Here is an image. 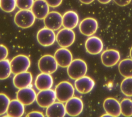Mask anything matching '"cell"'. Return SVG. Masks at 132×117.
I'll return each instance as SVG.
<instances>
[{
    "instance_id": "5b68a950",
    "label": "cell",
    "mask_w": 132,
    "mask_h": 117,
    "mask_svg": "<svg viewBox=\"0 0 132 117\" xmlns=\"http://www.w3.org/2000/svg\"><path fill=\"white\" fill-rule=\"evenodd\" d=\"M58 65L54 56L51 55L42 56L38 61V68L41 73L53 74L57 70Z\"/></svg>"
},
{
    "instance_id": "4dcf8cb0",
    "label": "cell",
    "mask_w": 132,
    "mask_h": 117,
    "mask_svg": "<svg viewBox=\"0 0 132 117\" xmlns=\"http://www.w3.org/2000/svg\"><path fill=\"white\" fill-rule=\"evenodd\" d=\"M8 55L7 48L3 44H0V61L6 59Z\"/></svg>"
},
{
    "instance_id": "7c38bea8",
    "label": "cell",
    "mask_w": 132,
    "mask_h": 117,
    "mask_svg": "<svg viewBox=\"0 0 132 117\" xmlns=\"http://www.w3.org/2000/svg\"><path fill=\"white\" fill-rule=\"evenodd\" d=\"M98 28L97 21L92 18H87L82 20L79 25L80 32L86 36L94 35Z\"/></svg>"
},
{
    "instance_id": "7a4b0ae2",
    "label": "cell",
    "mask_w": 132,
    "mask_h": 117,
    "mask_svg": "<svg viewBox=\"0 0 132 117\" xmlns=\"http://www.w3.org/2000/svg\"><path fill=\"white\" fill-rule=\"evenodd\" d=\"M56 99L62 103L66 102L74 96L75 90L73 85L67 81L59 83L55 88Z\"/></svg>"
},
{
    "instance_id": "836d02e7",
    "label": "cell",
    "mask_w": 132,
    "mask_h": 117,
    "mask_svg": "<svg viewBox=\"0 0 132 117\" xmlns=\"http://www.w3.org/2000/svg\"><path fill=\"white\" fill-rule=\"evenodd\" d=\"M26 116H28V117H36V116L43 117L44 115L41 112L37 111H31V112H30L29 113H28L26 115Z\"/></svg>"
},
{
    "instance_id": "44dd1931",
    "label": "cell",
    "mask_w": 132,
    "mask_h": 117,
    "mask_svg": "<svg viewBox=\"0 0 132 117\" xmlns=\"http://www.w3.org/2000/svg\"><path fill=\"white\" fill-rule=\"evenodd\" d=\"M66 114L65 105L60 102H55L46 108V115L48 117H63Z\"/></svg>"
},
{
    "instance_id": "52a82bcc",
    "label": "cell",
    "mask_w": 132,
    "mask_h": 117,
    "mask_svg": "<svg viewBox=\"0 0 132 117\" xmlns=\"http://www.w3.org/2000/svg\"><path fill=\"white\" fill-rule=\"evenodd\" d=\"M56 99L55 91L49 89L40 90L36 96V102L38 105L42 108H47L54 102Z\"/></svg>"
},
{
    "instance_id": "2e32d148",
    "label": "cell",
    "mask_w": 132,
    "mask_h": 117,
    "mask_svg": "<svg viewBox=\"0 0 132 117\" xmlns=\"http://www.w3.org/2000/svg\"><path fill=\"white\" fill-rule=\"evenodd\" d=\"M32 81V74L27 71L15 74L13 78V85L18 89L30 87Z\"/></svg>"
},
{
    "instance_id": "f35d334b",
    "label": "cell",
    "mask_w": 132,
    "mask_h": 117,
    "mask_svg": "<svg viewBox=\"0 0 132 117\" xmlns=\"http://www.w3.org/2000/svg\"><path fill=\"white\" fill-rule=\"evenodd\" d=\"M0 1H1V0H0Z\"/></svg>"
},
{
    "instance_id": "1f68e13d",
    "label": "cell",
    "mask_w": 132,
    "mask_h": 117,
    "mask_svg": "<svg viewBox=\"0 0 132 117\" xmlns=\"http://www.w3.org/2000/svg\"><path fill=\"white\" fill-rule=\"evenodd\" d=\"M49 6L51 7H57L60 6L62 0H45Z\"/></svg>"
},
{
    "instance_id": "e575fe53",
    "label": "cell",
    "mask_w": 132,
    "mask_h": 117,
    "mask_svg": "<svg viewBox=\"0 0 132 117\" xmlns=\"http://www.w3.org/2000/svg\"><path fill=\"white\" fill-rule=\"evenodd\" d=\"M94 0H79V1L84 4H90Z\"/></svg>"
},
{
    "instance_id": "7402d4cb",
    "label": "cell",
    "mask_w": 132,
    "mask_h": 117,
    "mask_svg": "<svg viewBox=\"0 0 132 117\" xmlns=\"http://www.w3.org/2000/svg\"><path fill=\"white\" fill-rule=\"evenodd\" d=\"M25 112L24 105L19 100L13 99L10 101L9 104L7 114L11 117H21Z\"/></svg>"
},
{
    "instance_id": "9a60e30c",
    "label": "cell",
    "mask_w": 132,
    "mask_h": 117,
    "mask_svg": "<svg viewBox=\"0 0 132 117\" xmlns=\"http://www.w3.org/2000/svg\"><path fill=\"white\" fill-rule=\"evenodd\" d=\"M101 57L102 63L107 67L114 66L117 64L120 59V53L118 51L113 49L104 51Z\"/></svg>"
},
{
    "instance_id": "83f0119b",
    "label": "cell",
    "mask_w": 132,
    "mask_h": 117,
    "mask_svg": "<svg viewBox=\"0 0 132 117\" xmlns=\"http://www.w3.org/2000/svg\"><path fill=\"white\" fill-rule=\"evenodd\" d=\"M16 6V0H1L0 7L6 12H11Z\"/></svg>"
},
{
    "instance_id": "cb8c5ba5",
    "label": "cell",
    "mask_w": 132,
    "mask_h": 117,
    "mask_svg": "<svg viewBox=\"0 0 132 117\" xmlns=\"http://www.w3.org/2000/svg\"><path fill=\"white\" fill-rule=\"evenodd\" d=\"M120 73L124 77H132V59H125L121 60L118 66Z\"/></svg>"
},
{
    "instance_id": "8992f818",
    "label": "cell",
    "mask_w": 132,
    "mask_h": 117,
    "mask_svg": "<svg viewBox=\"0 0 132 117\" xmlns=\"http://www.w3.org/2000/svg\"><path fill=\"white\" fill-rule=\"evenodd\" d=\"M75 40V34L71 29L64 28L56 35V41L61 47L67 48L72 45Z\"/></svg>"
},
{
    "instance_id": "30bf717a",
    "label": "cell",
    "mask_w": 132,
    "mask_h": 117,
    "mask_svg": "<svg viewBox=\"0 0 132 117\" xmlns=\"http://www.w3.org/2000/svg\"><path fill=\"white\" fill-rule=\"evenodd\" d=\"M45 26L54 31L57 30L62 25V16L57 11H51L43 19Z\"/></svg>"
},
{
    "instance_id": "6da1fadb",
    "label": "cell",
    "mask_w": 132,
    "mask_h": 117,
    "mask_svg": "<svg viewBox=\"0 0 132 117\" xmlns=\"http://www.w3.org/2000/svg\"><path fill=\"white\" fill-rule=\"evenodd\" d=\"M87 69V65L85 61L80 59H76L73 60L67 67V73L71 79L76 80L85 76Z\"/></svg>"
},
{
    "instance_id": "603a6c76",
    "label": "cell",
    "mask_w": 132,
    "mask_h": 117,
    "mask_svg": "<svg viewBox=\"0 0 132 117\" xmlns=\"http://www.w3.org/2000/svg\"><path fill=\"white\" fill-rule=\"evenodd\" d=\"M78 22L79 17L75 11L69 10L62 15V25L64 28L72 29L77 26Z\"/></svg>"
},
{
    "instance_id": "ba28073f",
    "label": "cell",
    "mask_w": 132,
    "mask_h": 117,
    "mask_svg": "<svg viewBox=\"0 0 132 117\" xmlns=\"http://www.w3.org/2000/svg\"><path fill=\"white\" fill-rule=\"evenodd\" d=\"M37 39L38 43L42 46H49L55 43L56 40V36L54 30L45 27L38 31Z\"/></svg>"
},
{
    "instance_id": "f1b7e54d",
    "label": "cell",
    "mask_w": 132,
    "mask_h": 117,
    "mask_svg": "<svg viewBox=\"0 0 132 117\" xmlns=\"http://www.w3.org/2000/svg\"><path fill=\"white\" fill-rule=\"evenodd\" d=\"M10 102V98L8 96L4 93H0V115L7 113Z\"/></svg>"
},
{
    "instance_id": "d6986e66",
    "label": "cell",
    "mask_w": 132,
    "mask_h": 117,
    "mask_svg": "<svg viewBox=\"0 0 132 117\" xmlns=\"http://www.w3.org/2000/svg\"><path fill=\"white\" fill-rule=\"evenodd\" d=\"M103 108L106 112L111 116L118 117L121 114L120 103L114 98H106L103 102Z\"/></svg>"
},
{
    "instance_id": "d6a6232c",
    "label": "cell",
    "mask_w": 132,
    "mask_h": 117,
    "mask_svg": "<svg viewBox=\"0 0 132 117\" xmlns=\"http://www.w3.org/2000/svg\"><path fill=\"white\" fill-rule=\"evenodd\" d=\"M131 0H113L114 2L118 5L123 7L128 5Z\"/></svg>"
},
{
    "instance_id": "8d00e7d4",
    "label": "cell",
    "mask_w": 132,
    "mask_h": 117,
    "mask_svg": "<svg viewBox=\"0 0 132 117\" xmlns=\"http://www.w3.org/2000/svg\"><path fill=\"white\" fill-rule=\"evenodd\" d=\"M102 116H111L110 114H109L108 113H106V114H104V115H102Z\"/></svg>"
},
{
    "instance_id": "5bb4252c",
    "label": "cell",
    "mask_w": 132,
    "mask_h": 117,
    "mask_svg": "<svg viewBox=\"0 0 132 117\" xmlns=\"http://www.w3.org/2000/svg\"><path fill=\"white\" fill-rule=\"evenodd\" d=\"M54 56L58 65L62 68L68 67L73 60V56L71 52L64 47L58 49L55 52Z\"/></svg>"
},
{
    "instance_id": "ffe728a7",
    "label": "cell",
    "mask_w": 132,
    "mask_h": 117,
    "mask_svg": "<svg viewBox=\"0 0 132 117\" xmlns=\"http://www.w3.org/2000/svg\"><path fill=\"white\" fill-rule=\"evenodd\" d=\"M36 88L39 90L51 89L53 85V79L51 74L41 73L37 75L35 82Z\"/></svg>"
},
{
    "instance_id": "4316f807",
    "label": "cell",
    "mask_w": 132,
    "mask_h": 117,
    "mask_svg": "<svg viewBox=\"0 0 132 117\" xmlns=\"http://www.w3.org/2000/svg\"><path fill=\"white\" fill-rule=\"evenodd\" d=\"M120 88L125 95L132 96V77L125 78L121 83Z\"/></svg>"
},
{
    "instance_id": "74e56055",
    "label": "cell",
    "mask_w": 132,
    "mask_h": 117,
    "mask_svg": "<svg viewBox=\"0 0 132 117\" xmlns=\"http://www.w3.org/2000/svg\"><path fill=\"white\" fill-rule=\"evenodd\" d=\"M130 57L131 59H132V47H131V49L130 50Z\"/></svg>"
},
{
    "instance_id": "484cf974",
    "label": "cell",
    "mask_w": 132,
    "mask_h": 117,
    "mask_svg": "<svg viewBox=\"0 0 132 117\" xmlns=\"http://www.w3.org/2000/svg\"><path fill=\"white\" fill-rule=\"evenodd\" d=\"M121 114L125 116H132V100L124 98L120 102Z\"/></svg>"
},
{
    "instance_id": "e0dca14e",
    "label": "cell",
    "mask_w": 132,
    "mask_h": 117,
    "mask_svg": "<svg viewBox=\"0 0 132 117\" xmlns=\"http://www.w3.org/2000/svg\"><path fill=\"white\" fill-rule=\"evenodd\" d=\"M49 6L45 0H35L31 10L36 18L43 20L49 13Z\"/></svg>"
},
{
    "instance_id": "277c9868",
    "label": "cell",
    "mask_w": 132,
    "mask_h": 117,
    "mask_svg": "<svg viewBox=\"0 0 132 117\" xmlns=\"http://www.w3.org/2000/svg\"><path fill=\"white\" fill-rule=\"evenodd\" d=\"M30 60L27 56L24 55H17L10 61L12 73L15 75L27 71L30 66Z\"/></svg>"
},
{
    "instance_id": "d4e9b609",
    "label": "cell",
    "mask_w": 132,
    "mask_h": 117,
    "mask_svg": "<svg viewBox=\"0 0 132 117\" xmlns=\"http://www.w3.org/2000/svg\"><path fill=\"white\" fill-rule=\"evenodd\" d=\"M11 73L10 61L7 59L0 61V80L7 79Z\"/></svg>"
},
{
    "instance_id": "f546056e",
    "label": "cell",
    "mask_w": 132,
    "mask_h": 117,
    "mask_svg": "<svg viewBox=\"0 0 132 117\" xmlns=\"http://www.w3.org/2000/svg\"><path fill=\"white\" fill-rule=\"evenodd\" d=\"M34 0H16V7L20 10H29L31 8Z\"/></svg>"
},
{
    "instance_id": "8fae6325",
    "label": "cell",
    "mask_w": 132,
    "mask_h": 117,
    "mask_svg": "<svg viewBox=\"0 0 132 117\" xmlns=\"http://www.w3.org/2000/svg\"><path fill=\"white\" fill-rule=\"evenodd\" d=\"M36 91L30 87L20 89L16 93V99L25 106L32 104L36 99Z\"/></svg>"
},
{
    "instance_id": "3957f363",
    "label": "cell",
    "mask_w": 132,
    "mask_h": 117,
    "mask_svg": "<svg viewBox=\"0 0 132 117\" xmlns=\"http://www.w3.org/2000/svg\"><path fill=\"white\" fill-rule=\"evenodd\" d=\"M36 17L30 10H20L14 15L15 24L22 28H28L33 25Z\"/></svg>"
},
{
    "instance_id": "9c48e42d",
    "label": "cell",
    "mask_w": 132,
    "mask_h": 117,
    "mask_svg": "<svg viewBox=\"0 0 132 117\" xmlns=\"http://www.w3.org/2000/svg\"><path fill=\"white\" fill-rule=\"evenodd\" d=\"M66 113L71 116H76L82 111L84 104L80 98L72 97L66 102L65 105Z\"/></svg>"
},
{
    "instance_id": "d590c367",
    "label": "cell",
    "mask_w": 132,
    "mask_h": 117,
    "mask_svg": "<svg viewBox=\"0 0 132 117\" xmlns=\"http://www.w3.org/2000/svg\"><path fill=\"white\" fill-rule=\"evenodd\" d=\"M100 3L103 4H106L107 3H109L111 0H97Z\"/></svg>"
},
{
    "instance_id": "4fadbf2b",
    "label": "cell",
    "mask_w": 132,
    "mask_h": 117,
    "mask_svg": "<svg viewBox=\"0 0 132 117\" xmlns=\"http://www.w3.org/2000/svg\"><path fill=\"white\" fill-rule=\"evenodd\" d=\"M74 86L78 92L81 94H87L93 89L95 82L91 77L84 76L76 79Z\"/></svg>"
},
{
    "instance_id": "ac0fdd59",
    "label": "cell",
    "mask_w": 132,
    "mask_h": 117,
    "mask_svg": "<svg viewBox=\"0 0 132 117\" xmlns=\"http://www.w3.org/2000/svg\"><path fill=\"white\" fill-rule=\"evenodd\" d=\"M87 52L92 55L100 54L103 49V43L101 39L96 36H91L85 42Z\"/></svg>"
}]
</instances>
